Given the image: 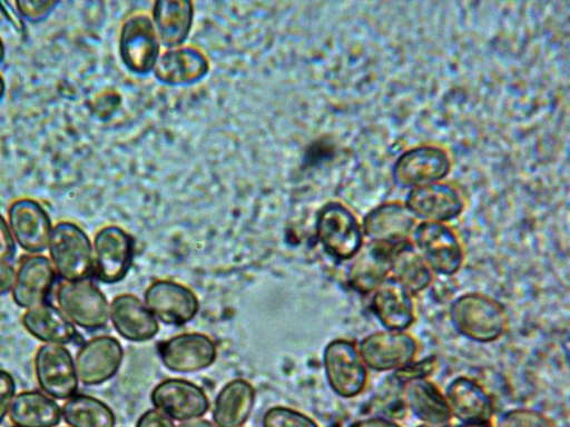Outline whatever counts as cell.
Here are the masks:
<instances>
[{"label":"cell","instance_id":"6da1fadb","mask_svg":"<svg viewBox=\"0 0 570 427\" xmlns=\"http://www.w3.org/2000/svg\"><path fill=\"white\" fill-rule=\"evenodd\" d=\"M450 320L460 336L478 344L500 340L510 327L504 305L481 291H466L455 297L450 306Z\"/></svg>","mask_w":570,"mask_h":427},{"label":"cell","instance_id":"7a4b0ae2","mask_svg":"<svg viewBox=\"0 0 570 427\" xmlns=\"http://www.w3.org/2000/svg\"><path fill=\"white\" fill-rule=\"evenodd\" d=\"M315 236L323 251L336 261H350L365 244L361 221L340 201L326 202L318 209Z\"/></svg>","mask_w":570,"mask_h":427},{"label":"cell","instance_id":"3957f363","mask_svg":"<svg viewBox=\"0 0 570 427\" xmlns=\"http://www.w3.org/2000/svg\"><path fill=\"white\" fill-rule=\"evenodd\" d=\"M47 250L57 276L63 281L86 279L92 274V242L75 221L53 224Z\"/></svg>","mask_w":570,"mask_h":427},{"label":"cell","instance_id":"277c9868","mask_svg":"<svg viewBox=\"0 0 570 427\" xmlns=\"http://www.w3.org/2000/svg\"><path fill=\"white\" fill-rule=\"evenodd\" d=\"M410 244L436 276H454L464 265L463 244L449 224L417 222L411 235Z\"/></svg>","mask_w":570,"mask_h":427},{"label":"cell","instance_id":"5b68a950","mask_svg":"<svg viewBox=\"0 0 570 427\" xmlns=\"http://www.w3.org/2000/svg\"><path fill=\"white\" fill-rule=\"evenodd\" d=\"M323 368L330 388L341 398H355L367 387L370 370L354 340L336 338L327 342Z\"/></svg>","mask_w":570,"mask_h":427},{"label":"cell","instance_id":"8992f818","mask_svg":"<svg viewBox=\"0 0 570 427\" xmlns=\"http://www.w3.org/2000/svg\"><path fill=\"white\" fill-rule=\"evenodd\" d=\"M360 354L368 368L379 373H394L415 358L420 351L417 339L409 330L380 329L357 342Z\"/></svg>","mask_w":570,"mask_h":427},{"label":"cell","instance_id":"52a82bcc","mask_svg":"<svg viewBox=\"0 0 570 427\" xmlns=\"http://www.w3.org/2000/svg\"><path fill=\"white\" fill-rule=\"evenodd\" d=\"M58 308L76 326L86 330L102 328L109 319V304L89 278L63 281L57 289Z\"/></svg>","mask_w":570,"mask_h":427},{"label":"cell","instance_id":"ba28073f","mask_svg":"<svg viewBox=\"0 0 570 427\" xmlns=\"http://www.w3.org/2000/svg\"><path fill=\"white\" fill-rule=\"evenodd\" d=\"M92 242V274L106 285L122 280L135 255V240L121 227L107 225L96 234Z\"/></svg>","mask_w":570,"mask_h":427},{"label":"cell","instance_id":"9c48e42d","mask_svg":"<svg viewBox=\"0 0 570 427\" xmlns=\"http://www.w3.org/2000/svg\"><path fill=\"white\" fill-rule=\"evenodd\" d=\"M6 219L17 247L29 255L47 249L53 224L42 202L18 197L8 205Z\"/></svg>","mask_w":570,"mask_h":427},{"label":"cell","instance_id":"30bf717a","mask_svg":"<svg viewBox=\"0 0 570 427\" xmlns=\"http://www.w3.org/2000/svg\"><path fill=\"white\" fill-rule=\"evenodd\" d=\"M150 18L138 13L125 20L120 28L118 52L126 69L144 76L154 70L160 44Z\"/></svg>","mask_w":570,"mask_h":427},{"label":"cell","instance_id":"8fae6325","mask_svg":"<svg viewBox=\"0 0 570 427\" xmlns=\"http://www.w3.org/2000/svg\"><path fill=\"white\" fill-rule=\"evenodd\" d=\"M451 158L446 150L434 145H421L405 150L392 166L393 181L401 188L439 182L449 175Z\"/></svg>","mask_w":570,"mask_h":427},{"label":"cell","instance_id":"7c38bea8","mask_svg":"<svg viewBox=\"0 0 570 427\" xmlns=\"http://www.w3.org/2000/svg\"><path fill=\"white\" fill-rule=\"evenodd\" d=\"M33 370L41 391L51 398L66 400L77 394L75 358L66 346L41 345L35 354Z\"/></svg>","mask_w":570,"mask_h":427},{"label":"cell","instance_id":"4fadbf2b","mask_svg":"<svg viewBox=\"0 0 570 427\" xmlns=\"http://www.w3.org/2000/svg\"><path fill=\"white\" fill-rule=\"evenodd\" d=\"M416 224L415 217L401 201L377 205L361 221L366 242L392 249L410 242Z\"/></svg>","mask_w":570,"mask_h":427},{"label":"cell","instance_id":"5bb4252c","mask_svg":"<svg viewBox=\"0 0 570 427\" xmlns=\"http://www.w3.org/2000/svg\"><path fill=\"white\" fill-rule=\"evenodd\" d=\"M150 400L155 409L179 423L202 418L209 409L205 391L196 384L180 378L160 381L153 389Z\"/></svg>","mask_w":570,"mask_h":427},{"label":"cell","instance_id":"9a60e30c","mask_svg":"<svg viewBox=\"0 0 570 427\" xmlns=\"http://www.w3.org/2000/svg\"><path fill=\"white\" fill-rule=\"evenodd\" d=\"M124 349L112 336H96L79 347L75 365L79 383L98 386L111 379L119 370Z\"/></svg>","mask_w":570,"mask_h":427},{"label":"cell","instance_id":"2e32d148","mask_svg":"<svg viewBox=\"0 0 570 427\" xmlns=\"http://www.w3.org/2000/svg\"><path fill=\"white\" fill-rule=\"evenodd\" d=\"M164 366L174 373H196L212 366L217 358L214 340L202 332L174 336L158 347Z\"/></svg>","mask_w":570,"mask_h":427},{"label":"cell","instance_id":"e0dca14e","mask_svg":"<svg viewBox=\"0 0 570 427\" xmlns=\"http://www.w3.org/2000/svg\"><path fill=\"white\" fill-rule=\"evenodd\" d=\"M404 205L416 220L445 224L459 218L465 207L461 193L441 181L409 189Z\"/></svg>","mask_w":570,"mask_h":427},{"label":"cell","instance_id":"ac0fdd59","mask_svg":"<svg viewBox=\"0 0 570 427\" xmlns=\"http://www.w3.org/2000/svg\"><path fill=\"white\" fill-rule=\"evenodd\" d=\"M57 272L42 254L27 255L14 269L11 296L17 306L29 309L45 304L52 290Z\"/></svg>","mask_w":570,"mask_h":427},{"label":"cell","instance_id":"d6986e66","mask_svg":"<svg viewBox=\"0 0 570 427\" xmlns=\"http://www.w3.org/2000/svg\"><path fill=\"white\" fill-rule=\"evenodd\" d=\"M145 305L156 319L167 325L189 322L199 309L195 292L171 280H157L146 289Z\"/></svg>","mask_w":570,"mask_h":427},{"label":"cell","instance_id":"ffe728a7","mask_svg":"<svg viewBox=\"0 0 570 427\" xmlns=\"http://www.w3.org/2000/svg\"><path fill=\"white\" fill-rule=\"evenodd\" d=\"M370 308L383 329L409 330L416 320L414 296L387 278L370 296Z\"/></svg>","mask_w":570,"mask_h":427},{"label":"cell","instance_id":"44dd1931","mask_svg":"<svg viewBox=\"0 0 570 427\" xmlns=\"http://www.w3.org/2000/svg\"><path fill=\"white\" fill-rule=\"evenodd\" d=\"M452 417L460 423L491 421L494 403L489 391L469 376H456L444 390Z\"/></svg>","mask_w":570,"mask_h":427},{"label":"cell","instance_id":"7402d4cb","mask_svg":"<svg viewBox=\"0 0 570 427\" xmlns=\"http://www.w3.org/2000/svg\"><path fill=\"white\" fill-rule=\"evenodd\" d=\"M109 318L115 330L129 341H147L159 331L155 316L145 302L132 294H120L111 300Z\"/></svg>","mask_w":570,"mask_h":427},{"label":"cell","instance_id":"603a6c76","mask_svg":"<svg viewBox=\"0 0 570 427\" xmlns=\"http://www.w3.org/2000/svg\"><path fill=\"white\" fill-rule=\"evenodd\" d=\"M404 407L421 424L431 426L450 425L452 414L444 391L430 378L410 380L401 385Z\"/></svg>","mask_w":570,"mask_h":427},{"label":"cell","instance_id":"cb8c5ba5","mask_svg":"<svg viewBox=\"0 0 570 427\" xmlns=\"http://www.w3.org/2000/svg\"><path fill=\"white\" fill-rule=\"evenodd\" d=\"M392 248L366 242L350 260L346 278L350 287L362 296H370L391 276Z\"/></svg>","mask_w":570,"mask_h":427},{"label":"cell","instance_id":"d4e9b609","mask_svg":"<svg viewBox=\"0 0 570 427\" xmlns=\"http://www.w3.org/2000/svg\"><path fill=\"white\" fill-rule=\"evenodd\" d=\"M208 71V59L194 47L168 49L159 56L153 70L155 78L167 86L196 83L203 80Z\"/></svg>","mask_w":570,"mask_h":427},{"label":"cell","instance_id":"484cf974","mask_svg":"<svg viewBox=\"0 0 570 427\" xmlns=\"http://www.w3.org/2000/svg\"><path fill=\"white\" fill-rule=\"evenodd\" d=\"M21 322L31 336L43 344L66 346L79 337L77 327L58 307L50 304L26 309Z\"/></svg>","mask_w":570,"mask_h":427},{"label":"cell","instance_id":"4316f807","mask_svg":"<svg viewBox=\"0 0 570 427\" xmlns=\"http://www.w3.org/2000/svg\"><path fill=\"white\" fill-rule=\"evenodd\" d=\"M153 24L159 42L167 49L180 47L189 36L194 4L187 0H159L153 6Z\"/></svg>","mask_w":570,"mask_h":427},{"label":"cell","instance_id":"83f0119b","mask_svg":"<svg viewBox=\"0 0 570 427\" xmlns=\"http://www.w3.org/2000/svg\"><path fill=\"white\" fill-rule=\"evenodd\" d=\"M255 405V389L245 379L228 381L217 394L212 411L217 427H243Z\"/></svg>","mask_w":570,"mask_h":427},{"label":"cell","instance_id":"f1b7e54d","mask_svg":"<svg viewBox=\"0 0 570 427\" xmlns=\"http://www.w3.org/2000/svg\"><path fill=\"white\" fill-rule=\"evenodd\" d=\"M9 417L16 427H56L62 419L58 403L40 390L17 394Z\"/></svg>","mask_w":570,"mask_h":427},{"label":"cell","instance_id":"f546056e","mask_svg":"<svg viewBox=\"0 0 570 427\" xmlns=\"http://www.w3.org/2000/svg\"><path fill=\"white\" fill-rule=\"evenodd\" d=\"M390 277L415 297L432 286L436 275L413 246L406 242L392 250Z\"/></svg>","mask_w":570,"mask_h":427},{"label":"cell","instance_id":"4dcf8cb0","mask_svg":"<svg viewBox=\"0 0 570 427\" xmlns=\"http://www.w3.org/2000/svg\"><path fill=\"white\" fill-rule=\"evenodd\" d=\"M61 417L69 427H115L116 416L102 400L75 394L65 400Z\"/></svg>","mask_w":570,"mask_h":427},{"label":"cell","instance_id":"1f68e13d","mask_svg":"<svg viewBox=\"0 0 570 427\" xmlns=\"http://www.w3.org/2000/svg\"><path fill=\"white\" fill-rule=\"evenodd\" d=\"M495 427H558L557 424L537 409L512 408L503 411Z\"/></svg>","mask_w":570,"mask_h":427},{"label":"cell","instance_id":"d6a6232c","mask_svg":"<svg viewBox=\"0 0 570 427\" xmlns=\"http://www.w3.org/2000/svg\"><path fill=\"white\" fill-rule=\"evenodd\" d=\"M263 427H320L309 416L284 406H275L263 416Z\"/></svg>","mask_w":570,"mask_h":427},{"label":"cell","instance_id":"836d02e7","mask_svg":"<svg viewBox=\"0 0 570 427\" xmlns=\"http://www.w3.org/2000/svg\"><path fill=\"white\" fill-rule=\"evenodd\" d=\"M438 358L434 355L415 358L403 368L392 373V380L401 386L406 381L430 378L438 370Z\"/></svg>","mask_w":570,"mask_h":427},{"label":"cell","instance_id":"e575fe53","mask_svg":"<svg viewBox=\"0 0 570 427\" xmlns=\"http://www.w3.org/2000/svg\"><path fill=\"white\" fill-rule=\"evenodd\" d=\"M16 4L26 23L37 24L47 20L60 2L57 0H18Z\"/></svg>","mask_w":570,"mask_h":427},{"label":"cell","instance_id":"d590c367","mask_svg":"<svg viewBox=\"0 0 570 427\" xmlns=\"http://www.w3.org/2000/svg\"><path fill=\"white\" fill-rule=\"evenodd\" d=\"M16 393L17 384L13 376L9 371L0 369V424L9 414Z\"/></svg>","mask_w":570,"mask_h":427},{"label":"cell","instance_id":"8d00e7d4","mask_svg":"<svg viewBox=\"0 0 570 427\" xmlns=\"http://www.w3.org/2000/svg\"><path fill=\"white\" fill-rule=\"evenodd\" d=\"M17 248L8 221L0 212V261L10 262L16 256Z\"/></svg>","mask_w":570,"mask_h":427},{"label":"cell","instance_id":"74e56055","mask_svg":"<svg viewBox=\"0 0 570 427\" xmlns=\"http://www.w3.org/2000/svg\"><path fill=\"white\" fill-rule=\"evenodd\" d=\"M0 13L17 32L26 31L27 23L17 8L16 1H0Z\"/></svg>","mask_w":570,"mask_h":427},{"label":"cell","instance_id":"f35d334b","mask_svg":"<svg viewBox=\"0 0 570 427\" xmlns=\"http://www.w3.org/2000/svg\"><path fill=\"white\" fill-rule=\"evenodd\" d=\"M136 427H176L174 420L157 409L146 410L137 420Z\"/></svg>","mask_w":570,"mask_h":427},{"label":"cell","instance_id":"ab89813d","mask_svg":"<svg viewBox=\"0 0 570 427\" xmlns=\"http://www.w3.org/2000/svg\"><path fill=\"white\" fill-rule=\"evenodd\" d=\"M348 427H401V425L391 417L372 416L357 419Z\"/></svg>","mask_w":570,"mask_h":427},{"label":"cell","instance_id":"60d3db41","mask_svg":"<svg viewBox=\"0 0 570 427\" xmlns=\"http://www.w3.org/2000/svg\"><path fill=\"white\" fill-rule=\"evenodd\" d=\"M14 267L11 262L0 261V297L11 291Z\"/></svg>","mask_w":570,"mask_h":427},{"label":"cell","instance_id":"b9f144b4","mask_svg":"<svg viewBox=\"0 0 570 427\" xmlns=\"http://www.w3.org/2000/svg\"><path fill=\"white\" fill-rule=\"evenodd\" d=\"M177 427H217L214 423L197 418L180 423Z\"/></svg>","mask_w":570,"mask_h":427},{"label":"cell","instance_id":"7bdbcfd3","mask_svg":"<svg viewBox=\"0 0 570 427\" xmlns=\"http://www.w3.org/2000/svg\"><path fill=\"white\" fill-rule=\"evenodd\" d=\"M456 427H495L491 421L461 423Z\"/></svg>","mask_w":570,"mask_h":427},{"label":"cell","instance_id":"ee69618b","mask_svg":"<svg viewBox=\"0 0 570 427\" xmlns=\"http://www.w3.org/2000/svg\"><path fill=\"white\" fill-rule=\"evenodd\" d=\"M7 90V83L3 75L0 72V101L3 99Z\"/></svg>","mask_w":570,"mask_h":427},{"label":"cell","instance_id":"f6af8a7d","mask_svg":"<svg viewBox=\"0 0 570 427\" xmlns=\"http://www.w3.org/2000/svg\"><path fill=\"white\" fill-rule=\"evenodd\" d=\"M4 58H6V46H4L3 39L0 34V67L2 66Z\"/></svg>","mask_w":570,"mask_h":427},{"label":"cell","instance_id":"bcb514c9","mask_svg":"<svg viewBox=\"0 0 570 427\" xmlns=\"http://www.w3.org/2000/svg\"><path fill=\"white\" fill-rule=\"evenodd\" d=\"M416 427H451L450 425H445V426H431V425H424V424H421Z\"/></svg>","mask_w":570,"mask_h":427},{"label":"cell","instance_id":"7dc6e473","mask_svg":"<svg viewBox=\"0 0 570 427\" xmlns=\"http://www.w3.org/2000/svg\"><path fill=\"white\" fill-rule=\"evenodd\" d=\"M16 427V426H14Z\"/></svg>","mask_w":570,"mask_h":427}]
</instances>
